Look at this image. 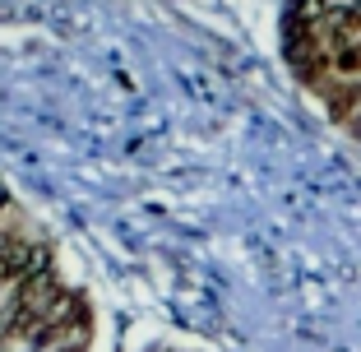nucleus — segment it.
Returning a JSON list of instances; mask_svg holds the SVG:
<instances>
[{
    "label": "nucleus",
    "mask_w": 361,
    "mask_h": 352,
    "mask_svg": "<svg viewBox=\"0 0 361 352\" xmlns=\"http://www.w3.org/2000/svg\"><path fill=\"white\" fill-rule=\"evenodd\" d=\"M37 274H51V250L42 241H28V236H14L5 245V260H0V283L10 288H23Z\"/></svg>",
    "instance_id": "f257e3e1"
}]
</instances>
